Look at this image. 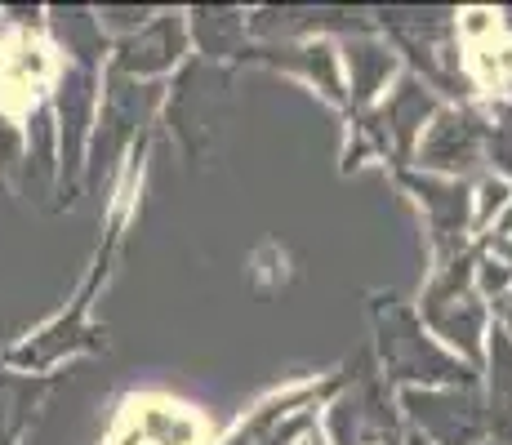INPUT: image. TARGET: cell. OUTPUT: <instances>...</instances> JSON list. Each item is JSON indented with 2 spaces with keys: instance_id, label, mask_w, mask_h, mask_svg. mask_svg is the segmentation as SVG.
<instances>
[{
  "instance_id": "5bb4252c",
  "label": "cell",
  "mask_w": 512,
  "mask_h": 445,
  "mask_svg": "<svg viewBox=\"0 0 512 445\" xmlns=\"http://www.w3.org/2000/svg\"><path fill=\"white\" fill-rule=\"evenodd\" d=\"M303 401H308V397H303V392H294V397H281V401L263 405L259 419L245 423V428L236 432L228 445H294L303 432L312 428V410L290 414L294 405H303Z\"/></svg>"
},
{
  "instance_id": "7402d4cb",
  "label": "cell",
  "mask_w": 512,
  "mask_h": 445,
  "mask_svg": "<svg viewBox=\"0 0 512 445\" xmlns=\"http://www.w3.org/2000/svg\"><path fill=\"white\" fill-rule=\"evenodd\" d=\"M294 445H326V441H317V432H312V428H308V432H303V437H299V441H294Z\"/></svg>"
},
{
  "instance_id": "9c48e42d",
  "label": "cell",
  "mask_w": 512,
  "mask_h": 445,
  "mask_svg": "<svg viewBox=\"0 0 512 445\" xmlns=\"http://www.w3.org/2000/svg\"><path fill=\"white\" fill-rule=\"evenodd\" d=\"M54 121H58V183L76 192L90 156V125L98 121V76L94 67L72 63L54 85Z\"/></svg>"
},
{
  "instance_id": "8992f818",
  "label": "cell",
  "mask_w": 512,
  "mask_h": 445,
  "mask_svg": "<svg viewBox=\"0 0 512 445\" xmlns=\"http://www.w3.org/2000/svg\"><path fill=\"white\" fill-rule=\"evenodd\" d=\"M437 112H441L437 94H432L415 72H406L383 103H374L370 112L361 116V138H366V143H361L357 152H348V165H352V156H361V152L388 156V161H415L419 138Z\"/></svg>"
},
{
  "instance_id": "7a4b0ae2",
  "label": "cell",
  "mask_w": 512,
  "mask_h": 445,
  "mask_svg": "<svg viewBox=\"0 0 512 445\" xmlns=\"http://www.w3.org/2000/svg\"><path fill=\"white\" fill-rule=\"evenodd\" d=\"M472 263H477V250H464L459 259L432 267L419 299V321L428 325L432 339H441L446 352H455L464 365L481 370V361H486L490 303L472 290Z\"/></svg>"
},
{
  "instance_id": "8fae6325",
  "label": "cell",
  "mask_w": 512,
  "mask_h": 445,
  "mask_svg": "<svg viewBox=\"0 0 512 445\" xmlns=\"http://www.w3.org/2000/svg\"><path fill=\"white\" fill-rule=\"evenodd\" d=\"M187 18L174 14V9H161L152 14L139 32L121 36L112 45V72L130 76V81H147V76H165L170 67L183 63L187 54Z\"/></svg>"
},
{
  "instance_id": "3957f363",
  "label": "cell",
  "mask_w": 512,
  "mask_h": 445,
  "mask_svg": "<svg viewBox=\"0 0 512 445\" xmlns=\"http://www.w3.org/2000/svg\"><path fill=\"white\" fill-rule=\"evenodd\" d=\"M326 437L330 445H406L401 405L370 352L357 356V374H348L339 397L326 405Z\"/></svg>"
},
{
  "instance_id": "30bf717a",
  "label": "cell",
  "mask_w": 512,
  "mask_h": 445,
  "mask_svg": "<svg viewBox=\"0 0 512 445\" xmlns=\"http://www.w3.org/2000/svg\"><path fill=\"white\" fill-rule=\"evenodd\" d=\"M406 192L419 201L423 219H428V241L437 263L459 259L468 250L472 232V187L464 178H437V174H401Z\"/></svg>"
},
{
  "instance_id": "6da1fadb",
  "label": "cell",
  "mask_w": 512,
  "mask_h": 445,
  "mask_svg": "<svg viewBox=\"0 0 512 445\" xmlns=\"http://www.w3.org/2000/svg\"><path fill=\"white\" fill-rule=\"evenodd\" d=\"M374 365L388 383L401 388H459L481 383V374L446 352L419 321V312L401 299H374Z\"/></svg>"
},
{
  "instance_id": "603a6c76",
  "label": "cell",
  "mask_w": 512,
  "mask_h": 445,
  "mask_svg": "<svg viewBox=\"0 0 512 445\" xmlns=\"http://www.w3.org/2000/svg\"><path fill=\"white\" fill-rule=\"evenodd\" d=\"M406 445H432V441H423V437H415V432H410V437H406Z\"/></svg>"
},
{
  "instance_id": "52a82bcc",
  "label": "cell",
  "mask_w": 512,
  "mask_h": 445,
  "mask_svg": "<svg viewBox=\"0 0 512 445\" xmlns=\"http://www.w3.org/2000/svg\"><path fill=\"white\" fill-rule=\"evenodd\" d=\"M161 103V85H143V81H130V76H107V89H103V107H98V130H94V147L85 156L90 165V183L98 187V178L112 174L116 156L139 138V130L147 125V116L156 112Z\"/></svg>"
},
{
  "instance_id": "ac0fdd59",
  "label": "cell",
  "mask_w": 512,
  "mask_h": 445,
  "mask_svg": "<svg viewBox=\"0 0 512 445\" xmlns=\"http://www.w3.org/2000/svg\"><path fill=\"white\" fill-rule=\"evenodd\" d=\"M508 201H512L508 178H499V174L481 178V183L472 187V232H481V227H490L495 219H504Z\"/></svg>"
},
{
  "instance_id": "d6986e66",
  "label": "cell",
  "mask_w": 512,
  "mask_h": 445,
  "mask_svg": "<svg viewBox=\"0 0 512 445\" xmlns=\"http://www.w3.org/2000/svg\"><path fill=\"white\" fill-rule=\"evenodd\" d=\"M490 312H495V321H499V325H504V330L512 334V290L504 294V299H495V303H490Z\"/></svg>"
},
{
  "instance_id": "ffe728a7",
  "label": "cell",
  "mask_w": 512,
  "mask_h": 445,
  "mask_svg": "<svg viewBox=\"0 0 512 445\" xmlns=\"http://www.w3.org/2000/svg\"><path fill=\"white\" fill-rule=\"evenodd\" d=\"M499 72H504V81H508V89H512V45L499 54Z\"/></svg>"
},
{
  "instance_id": "277c9868",
  "label": "cell",
  "mask_w": 512,
  "mask_h": 445,
  "mask_svg": "<svg viewBox=\"0 0 512 445\" xmlns=\"http://www.w3.org/2000/svg\"><path fill=\"white\" fill-rule=\"evenodd\" d=\"M401 419L415 428V437L432 445H481L504 423L495 419L481 383L459 388H401Z\"/></svg>"
},
{
  "instance_id": "4fadbf2b",
  "label": "cell",
  "mask_w": 512,
  "mask_h": 445,
  "mask_svg": "<svg viewBox=\"0 0 512 445\" xmlns=\"http://www.w3.org/2000/svg\"><path fill=\"white\" fill-rule=\"evenodd\" d=\"M339 63L348 67V107L370 112L379 103V94L388 89V81L397 76V49L374 41V36H348L339 45Z\"/></svg>"
},
{
  "instance_id": "9a60e30c",
  "label": "cell",
  "mask_w": 512,
  "mask_h": 445,
  "mask_svg": "<svg viewBox=\"0 0 512 445\" xmlns=\"http://www.w3.org/2000/svg\"><path fill=\"white\" fill-rule=\"evenodd\" d=\"M486 401L495 410V419L512 428V334L499 321H490L486 330Z\"/></svg>"
},
{
  "instance_id": "e0dca14e",
  "label": "cell",
  "mask_w": 512,
  "mask_h": 445,
  "mask_svg": "<svg viewBox=\"0 0 512 445\" xmlns=\"http://www.w3.org/2000/svg\"><path fill=\"white\" fill-rule=\"evenodd\" d=\"M41 392H45V379L0 370V445H18Z\"/></svg>"
},
{
  "instance_id": "5b68a950",
  "label": "cell",
  "mask_w": 512,
  "mask_h": 445,
  "mask_svg": "<svg viewBox=\"0 0 512 445\" xmlns=\"http://www.w3.org/2000/svg\"><path fill=\"white\" fill-rule=\"evenodd\" d=\"M383 32H392L397 49H406L410 63H415V76L437 94L464 98L468 81L459 72V41H455V18L446 9H383L379 14Z\"/></svg>"
},
{
  "instance_id": "44dd1931",
  "label": "cell",
  "mask_w": 512,
  "mask_h": 445,
  "mask_svg": "<svg viewBox=\"0 0 512 445\" xmlns=\"http://www.w3.org/2000/svg\"><path fill=\"white\" fill-rule=\"evenodd\" d=\"M481 445H512V428H499V432H490V437L481 441Z\"/></svg>"
},
{
  "instance_id": "ba28073f",
  "label": "cell",
  "mask_w": 512,
  "mask_h": 445,
  "mask_svg": "<svg viewBox=\"0 0 512 445\" xmlns=\"http://www.w3.org/2000/svg\"><path fill=\"white\" fill-rule=\"evenodd\" d=\"M415 165H419V174L464 178L468 183V174H477L486 165V116L464 103L441 107L419 138Z\"/></svg>"
},
{
  "instance_id": "2e32d148",
  "label": "cell",
  "mask_w": 512,
  "mask_h": 445,
  "mask_svg": "<svg viewBox=\"0 0 512 445\" xmlns=\"http://www.w3.org/2000/svg\"><path fill=\"white\" fill-rule=\"evenodd\" d=\"M187 36L205 49V58L245 54V18L236 9H192Z\"/></svg>"
},
{
  "instance_id": "7c38bea8",
  "label": "cell",
  "mask_w": 512,
  "mask_h": 445,
  "mask_svg": "<svg viewBox=\"0 0 512 445\" xmlns=\"http://www.w3.org/2000/svg\"><path fill=\"white\" fill-rule=\"evenodd\" d=\"M241 58H259V63H272V67H290V72L308 76L330 103L348 107V85H343V72H339V49L330 41H290V45H268V49H245Z\"/></svg>"
}]
</instances>
